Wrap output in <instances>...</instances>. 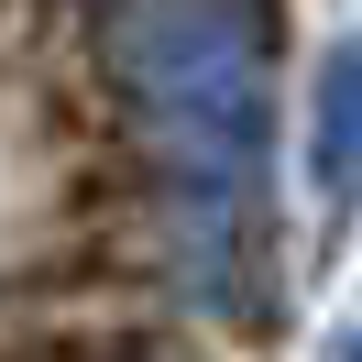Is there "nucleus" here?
Listing matches in <instances>:
<instances>
[{"instance_id": "f257e3e1", "label": "nucleus", "mask_w": 362, "mask_h": 362, "mask_svg": "<svg viewBox=\"0 0 362 362\" xmlns=\"http://www.w3.org/2000/svg\"><path fill=\"white\" fill-rule=\"evenodd\" d=\"M264 33H274L264 0H132L121 11L110 66L143 132L187 165V187H242L264 165V121H274Z\"/></svg>"}, {"instance_id": "f03ea898", "label": "nucleus", "mask_w": 362, "mask_h": 362, "mask_svg": "<svg viewBox=\"0 0 362 362\" xmlns=\"http://www.w3.org/2000/svg\"><path fill=\"white\" fill-rule=\"evenodd\" d=\"M318 187L362 209V33L318 55Z\"/></svg>"}]
</instances>
